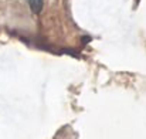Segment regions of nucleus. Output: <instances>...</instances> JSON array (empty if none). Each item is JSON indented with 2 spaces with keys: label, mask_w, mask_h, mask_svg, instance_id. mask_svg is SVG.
Masks as SVG:
<instances>
[{
  "label": "nucleus",
  "mask_w": 146,
  "mask_h": 139,
  "mask_svg": "<svg viewBox=\"0 0 146 139\" xmlns=\"http://www.w3.org/2000/svg\"><path fill=\"white\" fill-rule=\"evenodd\" d=\"M27 4L34 14H40L44 7V0H27Z\"/></svg>",
  "instance_id": "obj_1"
}]
</instances>
